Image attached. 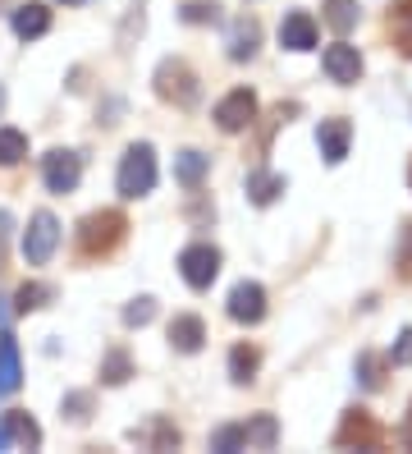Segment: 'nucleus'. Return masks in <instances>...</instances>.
Listing matches in <instances>:
<instances>
[{
	"label": "nucleus",
	"instance_id": "f257e3e1",
	"mask_svg": "<svg viewBox=\"0 0 412 454\" xmlns=\"http://www.w3.org/2000/svg\"><path fill=\"white\" fill-rule=\"evenodd\" d=\"M124 230H128L124 211H92V216H82V225H78V253H82V257L115 253L120 239H124Z\"/></svg>",
	"mask_w": 412,
	"mask_h": 454
},
{
	"label": "nucleus",
	"instance_id": "f03ea898",
	"mask_svg": "<svg viewBox=\"0 0 412 454\" xmlns=\"http://www.w3.org/2000/svg\"><path fill=\"white\" fill-rule=\"evenodd\" d=\"M120 198H143L156 189V152L147 143H133L120 161Z\"/></svg>",
	"mask_w": 412,
	"mask_h": 454
},
{
	"label": "nucleus",
	"instance_id": "7ed1b4c3",
	"mask_svg": "<svg viewBox=\"0 0 412 454\" xmlns=\"http://www.w3.org/2000/svg\"><path fill=\"white\" fill-rule=\"evenodd\" d=\"M156 97L175 101V106H192V101H198V74H192L183 60H160V69H156Z\"/></svg>",
	"mask_w": 412,
	"mask_h": 454
},
{
	"label": "nucleus",
	"instance_id": "20e7f679",
	"mask_svg": "<svg viewBox=\"0 0 412 454\" xmlns=\"http://www.w3.org/2000/svg\"><path fill=\"white\" fill-rule=\"evenodd\" d=\"M55 244H60V221H55L51 211H37V216L27 221V234H23V257L33 266H46Z\"/></svg>",
	"mask_w": 412,
	"mask_h": 454
},
{
	"label": "nucleus",
	"instance_id": "39448f33",
	"mask_svg": "<svg viewBox=\"0 0 412 454\" xmlns=\"http://www.w3.org/2000/svg\"><path fill=\"white\" fill-rule=\"evenodd\" d=\"M335 445L339 450H380L385 445V432L371 422V413H362V409H348L344 413V422H339V432H335Z\"/></svg>",
	"mask_w": 412,
	"mask_h": 454
},
{
	"label": "nucleus",
	"instance_id": "423d86ee",
	"mask_svg": "<svg viewBox=\"0 0 412 454\" xmlns=\"http://www.w3.org/2000/svg\"><path fill=\"white\" fill-rule=\"evenodd\" d=\"M42 179H46V189H51V193H74V189H78V179H82V161H78L74 152L55 147V152L42 156Z\"/></svg>",
	"mask_w": 412,
	"mask_h": 454
},
{
	"label": "nucleus",
	"instance_id": "0eeeda50",
	"mask_svg": "<svg viewBox=\"0 0 412 454\" xmlns=\"http://www.w3.org/2000/svg\"><path fill=\"white\" fill-rule=\"evenodd\" d=\"M179 271L192 289H211V280L220 276V253L211 244H188L179 253Z\"/></svg>",
	"mask_w": 412,
	"mask_h": 454
},
{
	"label": "nucleus",
	"instance_id": "6e6552de",
	"mask_svg": "<svg viewBox=\"0 0 412 454\" xmlns=\"http://www.w3.org/2000/svg\"><path fill=\"white\" fill-rule=\"evenodd\" d=\"M257 120V97L247 92V88H234L225 101L215 106V124L225 129V133H243V129H253Z\"/></svg>",
	"mask_w": 412,
	"mask_h": 454
},
{
	"label": "nucleus",
	"instance_id": "1a4fd4ad",
	"mask_svg": "<svg viewBox=\"0 0 412 454\" xmlns=\"http://www.w3.org/2000/svg\"><path fill=\"white\" fill-rule=\"evenodd\" d=\"M229 317H234V322H243V326H257L261 317H266V289L257 280L234 285L229 289Z\"/></svg>",
	"mask_w": 412,
	"mask_h": 454
},
{
	"label": "nucleus",
	"instance_id": "9d476101",
	"mask_svg": "<svg viewBox=\"0 0 412 454\" xmlns=\"http://www.w3.org/2000/svg\"><path fill=\"white\" fill-rule=\"evenodd\" d=\"M325 74L335 78V83H357L362 78V56H357V46L348 42H335V46H325Z\"/></svg>",
	"mask_w": 412,
	"mask_h": 454
},
{
	"label": "nucleus",
	"instance_id": "9b49d317",
	"mask_svg": "<svg viewBox=\"0 0 412 454\" xmlns=\"http://www.w3.org/2000/svg\"><path fill=\"white\" fill-rule=\"evenodd\" d=\"M348 143H353V124L348 120H321L316 147H321V156H325L330 166H339L344 156H348Z\"/></svg>",
	"mask_w": 412,
	"mask_h": 454
},
{
	"label": "nucleus",
	"instance_id": "f8f14e48",
	"mask_svg": "<svg viewBox=\"0 0 412 454\" xmlns=\"http://www.w3.org/2000/svg\"><path fill=\"white\" fill-rule=\"evenodd\" d=\"M280 46H284V51H312V46H316V23H312V14L293 10V14L280 23Z\"/></svg>",
	"mask_w": 412,
	"mask_h": 454
},
{
	"label": "nucleus",
	"instance_id": "ddd939ff",
	"mask_svg": "<svg viewBox=\"0 0 412 454\" xmlns=\"http://www.w3.org/2000/svg\"><path fill=\"white\" fill-rule=\"evenodd\" d=\"M46 28H51V10H46V5H37V0H27V5H19V10H14V37L33 42V37H42Z\"/></svg>",
	"mask_w": 412,
	"mask_h": 454
},
{
	"label": "nucleus",
	"instance_id": "4468645a",
	"mask_svg": "<svg viewBox=\"0 0 412 454\" xmlns=\"http://www.w3.org/2000/svg\"><path fill=\"white\" fill-rule=\"evenodd\" d=\"M202 340H206L202 317H175V322H170V344H175L179 354H198Z\"/></svg>",
	"mask_w": 412,
	"mask_h": 454
},
{
	"label": "nucleus",
	"instance_id": "2eb2a0df",
	"mask_svg": "<svg viewBox=\"0 0 412 454\" xmlns=\"http://www.w3.org/2000/svg\"><path fill=\"white\" fill-rule=\"evenodd\" d=\"M23 381V372H19V344L14 335H0V395H14Z\"/></svg>",
	"mask_w": 412,
	"mask_h": 454
},
{
	"label": "nucleus",
	"instance_id": "dca6fc26",
	"mask_svg": "<svg viewBox=\"0 0 412 454\" xmlns=\"http://www.w3.org/2000/svg\"><path fill=\"white\" fill-rule=\"evenodd\" d=\"M206 170H211V156L192 152V147L175 156V179H179V184H188V189H198V184L206 179Z\"/></svg>",
	"mask_w": 412,
	"mask_h": 454
},
{
	"label": "nucleus",
	"instance_id": "f3484780",
	"mask_svg": "<svg viewBox=\"0 0 412 454\" xmlns=\"http://www.w3.org/2000/svg\"><path fill=\"white\" fill-rule=\"evenodd\" d=\"M280 193H284V175H270V170H253V175H247V198H253L257 207H270Z\"/></svg>",
	"mask_w": 412,
	"mask_h": 454
},
{
	"label": "nucleus",
	"instance_id": "a211bd4d",
	"mask_svg": "<svg viewBox=\"0 0 412 454\" xmlns=\"http://www.w3.org/2000/svg\"><path fill=\"white\" fill-rule=\"evenodd\" d=\"M257 42H261V28H257L253 19H238L234 33H229V60H253Z\"/></svg>",
	"mask_w": 412,
	"mask_h": 454
},
{
	"label": "nucleus",
	"instance_id": "6ab92c4d",
	"mask_svg": "<svg viewBox=\"0 0 412 454\" xmlns=\"http://www.w3.org/2000/svg\"><path fill=\"white\" fill-rule=\"evenodd\" d=\"M257 367H261V354L253 349V344H234V349H229V377H234L238 386L253 381Z\"/></svg>",
	"mask_w": 412,
	"mask_h": 454
},
{
	"label": "nucleus",
	"instance_id": "aec40b11",
	"mask_svg": "<svg viewBox=\"0 0 412 454\" xmlns=\"http://www.w3.org/2000/svg\"><path fill=\"white\" fill-rule=\"evenodd\" d=\"M5 427H10V445H23V450H37L42 445V427L27 418V413H5Z\"/></svg>",
	"mask_w": 412,
	"mask_h": 454
},
{
	"label": "nucleus",
	"instance_id": "412c9836",
	"mask_svg": "<svg viewBox=\"0 0 412 454\" xmlns=\"http://www.w3.org/2000/svg\"><path fill=\"white\" fill-rule=\"evenodd\" d=\"M390 37L403 56H412V0H399L394 14H390Z\"/></svg>",
	"mask_w": 412,
	"mask_h": 454
},
{
	"label": "nucleus",
	"instance_id": "4be33fe9",
	"mask_svg": "<svg viewBox=\"0 0 412 454\" xmlns=\"http://www.w3.org/2000/svg\"><path fill=\"white\" fill-rule=\"evenodd\" d=\"M325 23L335 28L339 37L357 28V0H325Z\"/></svg>",
	"mask_w": 412,
	"mask_h": 454
},
{
	"label": "nucleus",
	"instance_id": "5701e85b",
	"mask_svg": "<svg viewBox=\"0 0 412 454\" xmlns=\"http://www.w3.org/2000/svg\"><path fill=\"white\" fill-rule=\"evenodd\" d=\"M243 432H247V450H270L275 441H280V427H275V418L270 413H261V418H253V422H243Z\"/></svg>",
	"mask_w": 412,
	"mask_h": 454
},
{
	"label": "nucleus",
	"instance_id": "b1692460",
	"mask_svg": "<svg viewBox=\"0 0 412 454\" xmlns=\"http://www.w3.org/2000/svg\"><path fill=\"white\" fill-rule=\"evenodd\" d=\"M128 377H133L128 354H124V349H110V354H105V363H101V381H105V386H124Z\"/></svg>",
	"mask_w": 412,
	"mask_h": 454
},
{
	"label": "nucleus",
	"instance_id": "393cba45",
	"mask_svg": "<svg viewBox=\"0 0 412 454\" xmlns=\"http://www.w3.org/2000/svg\"><path fill=\"white\" fill-rule=\"evenodd\" d=\"M51 303V285H19V294H14V312H37V308H46Z\"/></svg>",
	"mask_w": 412,
	"mask_h": 454
},
{
	"label": "nucleus",
	"instance_id": "a878e982",
	"mask_svg": "<svg viewBox=\"0 0 412 454\" xmlns=\"http://www.w3.org/2000/svg\"><path fill=\"white\" fill-rule=\"evenodd\" d=\"M27 156V138L19 129H0V166H19Z\"/></svg>",
	"mask_w": 412,
	"mask_h": 454
},
{
	"label": "nucleus",
	"instance_id": "bb28decb",
	"mask_svg": "<svg viewBox=\"0 0 412 454\" xmlns=\"http://www.w3.org/2000/svg\"><path fill=\"white\" fill-rule=\"evenodd\" d=\"M133 441H152V445H179V432L170 422H152V427H143V432H133Z\"/></svg>",
	"mask_w": 412,
	"mask_h": 454
},
{
	"label": "nucleus",
	"instance_id": "cd10ccee",
	"mask_svg": "<svg viewBox=\"0 0 412 454\" xmlns=\"http://www.w3.org/2000/svg\"><path fill=\"white\" fill-rule=\"evenodd\" d=\"M211 450H247V432H243V427H220V432L211 436Z\"/></svg>",
	"mask_w": 412,
	"mask_h": 454
},
{
	"label": "nucleus",
	"instance_id": "c85d7f7f",
	"mask_svg": "<svg viewBox=\"0 0 412 454\" xmlns=\"http://www.w3.org/2000/svg\"><path fill=\"white\" fill-rule=\"evenodd\" d=\"M152 317H156V299H133L124 308V326H147Z\"/></svg>",
	"mask_w": 412,
	"mask_h": 454
},
{
	"label": "nucleus",
	"instance_id": "c756f323",
	"mask_svg": "<svg viewBox=\"0 0 412 454\" xmlns=\"http://www.w3.org/2000/svg\"><path fill=\"white\" fill-rule=\"evenodd\" d=\"M357 377H362V386L367 390H380V358H371V354H362V358H357Z\"/></svg>",
	"mask_w": 412,
	"mask_h": 454
},
{
	"label": "nucleus",
	"instance_id": "7c9ffc66",
	"mask_svg": "<svg viewBox=\"0 0 412 454\" xmlns=\"http://www.w3.org/2000/svg\"><path fill=\"white\" fill-rule=\"evenodd\" d=\"M183 19L188 23H215V0H188Z\"/></svg>",
	"mask_w": 412,
	"mask_h": 454
},
{
	"label": "nucleus",
	"instance_id": "2f4dec72",
	"mask_svg": "<svg viewBox=\"0 0 412 454\" xmlns=\"http://www.w3.org/2000/svg\"><path fill=\"white\" fill-rule=\"evenodd\" d=\"M88 409H92V395H69V399H65L69 422H88Z\"/></svg>",
	"mask_w": 412,
	"mask_h": 454
},
{
	"label": "nucleus",
	"instance_id": "473e14b6",
	"mask_svg": "<svg viewBox=\"0 0 412 454\" xmlns=\"http://www.w3.org/2000/svg\"><path fill=\"white\" fill-rule=\"evenodd\" d=\"M394 363H412V331H403L399 335V344H394V354H390Z\"/></svg>",
	"mask_w": 412,
	"mask_h": 454
},
{
	"label": "nucleus",
	"instance_id": "72a5a7b5",
	"mask_svg": "<svg viewBox=\"0 0 412 454\" xmlns=\"http://www.w3.org/2000/svg\"><path fill=\"white\" fill-rule=\"evenodd\" d=\"M0 450H10V427H5V413H0Z\"/></svg>",
	"mask_w": 412,
	"mask_h": 454
},
{
	"label": "nucleus",
	"instance_id": "f704fd0d",
	"mask_svg": "<svg viewBox=\"0 0 412 454\" xmlns=\"http://www.w3.org/2000/svg\"><path fill=\"white\" fill-rule=\"evenodd\" d=\"M403 441L412 445V409H408V422H403Z\"/></svg>",
	"mask_w": 412,
	"mask_h": 454
},
{
	"label": "nucleus",
	"instance_id": "c9c22d12",
	"mask_svg": "<svg viewBox=\"0 0 412 454\" xmlns=\"http://www.w3.org/2000/svg\"><path fill=\"white\" fill-rule=\"evenodd\" d=\"M60 5H82V0H60Z\"/></svg>",
	"mask_w": 412,
	"mask_h": 454
},
{
	"label": "nucleus",
	"instance_id": "e433bc0d",
	"mask_svg": "<svg viewBox=\"0 0 412 454\" xmlns=\"http://www.w3.org/2000/svg\"><path fill=\"white\" fill-rule=\"evenodd\" d=\"M0 106H5V88H0Z\"/></svg>",
	"mask_w": 412,
	"mask_h": 454
},
{
	"label": "nucleus",
	"instance_id": "4c0bfd02",
	"mask_svg": "<svg viewBox=\"0 0 412 454\" xmlns=\"http://www.w3.org/2000/svg\"><path fill=\"white\" fill-rule=\"evenodd\" d=\"M408 184H412V170H408Z\"/></svg>",
	"mask_w": 412,
	"mask_h": 454
}]
</instances>
